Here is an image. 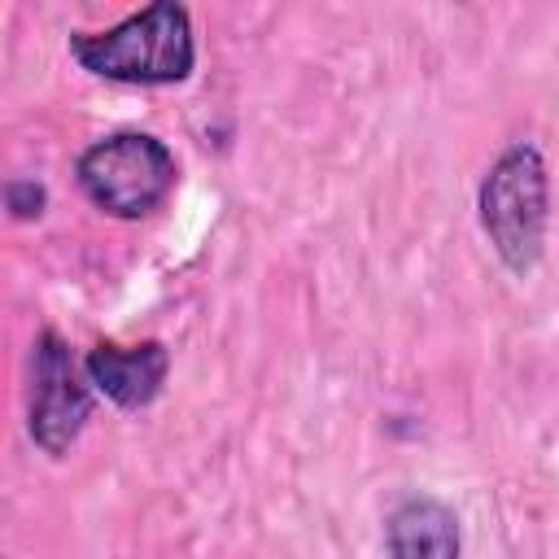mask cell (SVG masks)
<instances>
[{
	"label": "cell",
	"instance_id": "cell-2",
	"mask_svg": "<svg viewBox=\"0 0 559 559\" xmlns=\"http://www.w3.org/2000/svg\"><path fill=\"white\" fill-rule=\"evenodd\" d=\"M480 231L511 275H528L546 253L550 227V170L533 140L507 144L476 188Z\"/></svg>",
	"mask_w": 559,
	"mask_h": 559
},
{
	"label": "cell",
	"instance_id": "cell-3",
	"mask_svg": "<svg viewBox=\"0 0 559 559\" xmlns=\"http://www.w3.org/2000/svg\"><path fill=\"white\" fill-rule=\"evenodd\" d=\"M74 179L100 214L135 223L166 205L179 179V162L170 144L148 131H114L79 153Z\"/></svg>",
	"mask_w": 559,
	"mask_h": 559
},
{
	"label": "cell",
	"instance_id": "cell-1",
	"mask_svg": "<svg viewBox=\"0 0 559 559\" xmlns=\"http://www.w3.org/2000/svg\"><path fill=\"white\" fill-rule=\"evenodd\" d=\"M66 48L87 74L127 87H175L197 66L192 13L175 0H153L105 31H70Z\"/></svg>",
	"mask_w": 559,
	"mask_h": 559
},
{
	"label": "cell",
	"instance_id": "cell-4",
	"mask_svg": "<svg viewBox=\"0 0 559 559\" xmlns=\"http://www.w3.org/2000/svg\"><path fill=\"white\" fill-rule=\"evenodd\" d=\"M96 406L87 367L74 358L57 328H44L31 345V389H26V432L48 459H66L83 437Z\"/></svg>",
	"mask_w": 559,
	"mask_h": 559
},
{
	"label": "cell",
	"instance_id": "cell-5",
	"mask_svg": "<svg viewBox=\"0 0 559 559\" xmlns=\"http://www.w3.org/2000/svg\"><path fill=\"white\" fill-rule=\"evenodd\" d=\"M87 380L96 393H105L122 411H144L157 402L166 376H170V349L162 341H140V345H114L96 341L83 358Z\"/></svg>",
	"mask_w": 559,
	"mask_h": 559
},
{
	"label": "cell",
	"instance_id": "cell-7",
	"mask_svg": "<svg viewBox=\"0 0 559 559\" xmlns=\"http://www.w3.org/2000/svg\"><path fill=\"white\" fill-rule=\"evenodd\" d=\"M4 201H9L13 218H39L44 205H48V188H44L39 179H9Z\"/></svg>",
	"mask_w": 559,
	"mask_h": 559
},
{
	"label": "cell",
	"instance_id": "cell-6",
	"mask_svg": "<svg viewBox=\"0 0 559 559\" xmlns=\"http://www.w3.org/2000/svg\"><path fill=\"white\" fill-rule=\"evenodd\" d=\"M389 559H459L463 533L450 502L432 493H406L384 520Z\"/></svg>",
	"mask_w": 559,
	"mask_h": 559
}]
</instances>
